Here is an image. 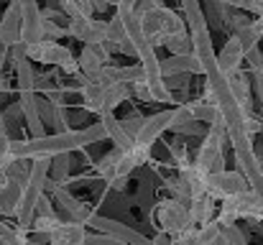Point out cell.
I'll use <instances>...</instances> for the list:
<instances>
[{"instance_id": "obj_35", "label": "cell", "mask_w": 263, "mask_h": 245, "mask_svg": "<svg viewBox=\"0 0 263 245\" xmlns=\"http://www.w3.org/2000/svg\"><path fill=\"white\" fill-rule=\"evenodd\" d=\"M138 80H146L143 77V67L141 64H130V67H118V82H125V84H133Z\"/></svg>"}, {"instance_id": "obj_48", "label": "cell", "mask_w": 263, "mask_h": 245, "mask_svg": "<svg viewBox=\"0 0 263 245\" xmlns=\"http://www.w3.org/2000/svg\"><path fill=\"white\" fill-rule=\"evenodd\" d=\"M199 130H202V123H197V120L184 123V125H179V128H176V133H184V136H197Z\"/></svg>"}, {"instance_id": "obj_44", "label": "cell", "mask_w": 263, "mask_h": 245, "mask_svg": "<svg viewBox=\"0 0 263 245\" xmlns=\"http://www.w3.org/2000/svg\"><path fill=\"white\" fill-rule=\"evenodd\" d=\"M85 130H87L89 143H100V141H105V138H107V133H105V125H102V123H92V125L85 128Z\"/></svg>"}, {"instance_id": "obj_8", "label": "cell", "mask_w": 263, "mask_h": 245, "mask_svg": "<svg viewBox=\"0 0 263 245\" xmlns=\"http://www.w3.org/2000/svg\"><path fill=\"white\" fill-rule=\"evenodd\" d=\"M87 225H92L95 230H100V233H105V235H112V238L123 240L125 245H151V238L141 235V233L133 230L130 225L118 222V220H110V217H102V215H95V212H92Z\"/></svg>"}, {"instance_id": "obj_50", "label": "cell", "mask_w": 263, "mask_h": 245, "mask_svg": "<svg viewBox=\"0 0 263 245\" xmlns=\"http://www.w3.org/2000/svg\"><path fill=\"white\" fill-rule=\"evenodd\" d=\"M133 5H136V0H120L115 8H118V15H128L130 10H133Z\"/></svg>"}, {"instance_id": "obj_24", "label": "cell", "mask_w": 263, "mask_h": 245, "mask_svg": "<svg viewBox=\"0 0 263 245\" xmlns=\"http://www.w3.org/2000/svg\"><path fill=\"white\" fill-rule=\"evenodd\" d=\"M21 192H23V186L10 181V179L0 186V215H15V207L21 202Z\"/></svg>"}, {"instance_id": "obj_49", "label": "cell", "mask_w": 263, "mask_h": 245, "mask_svg": "<svg viewBox=\"0 0 263 245\" xmlns=\"http://www.w3.org/2000/svg\"><path fill=\"white\" fill-rule=\"evenodd\" d=\"M151 245H174V238L172 235H166V233H156L154 238H151Z\"/></svg>"}, {"instance_id": "obj_42", "label": "cell", "mask_w": 263, "mask_h": 245, "mask_svg": "<svg viewBox=\"0 0 263 245\" xmlns=\"http://www.w3.org/2000/svg\"><path fill=\"white\" fill-rule=\"evenodd\" d=\"M123 123V128H125V133L136 141V136H138V130H141V125H143V118L141 115H130V118H125V120H120Z\"/></svg>"}, {"instance_id": "obj_59", "label": "cell", "mask_w": 263, "mask_h": 245, "mask_svg": "<svg viewBox=\"0 0 263 245\" xmlns=\"http://www.w3.org/2000/svg\"><path fill=\"white\" fill-rule=\"evenodd\" d=\"M0 245H5V243H0Z\"/></svg>"}, {"instance_id": "obj_19", "label": "cell", "mask_w": 263, "mask_h": 245, "mask_svg": "<svg viewBox=\"0 0 263 245\" xmlns=\"http://www.w3.org/2000/svg\"><path fill=\"white\" fill-rule=\"evenodd\" d=\"M202 67L197 62L194 54H186V56H169L161 62V77H176V74H199Z\"/></svg>"}, {"instance_id": "obj_40", "label": "cell", "mask_w": 263, "mask_h": 245, "mask_svg": "<svg viewBox=\"0 0 263 245\" xmlns=\"http://www.w3.org/2000/svg\"><path fill=\"white\" fill-rule=\"evenodd\" d=\"M156 8H161V3L159 0H136V5H133V15L136 18H143L146 13H151V10H156Z\"/></svg>"}, {"instance_id": "obj_6", "label": "cell", "mask_w": 263, "mask_h": 245, "mask_svg": "<svg viewBox=\"0 0 263 245\" xmlns=\"http://www.w3.org/2000/svg\"><path fill=\"white\" fill-rule=\"evenodd\" d=\"M207 184V194L212 199H228V197H238L240 192L248 189V181L240 171H217V174H207L204 176Z\"/></svg>"}, {"instance_id": "obj_5", "label": "cell", "mask_w": 263, "mask_h": 245, "mask_svg": "<svg viewBox=\"0 0 263 245\" xmlns=\"http://www.w3.org/2000/svg\"><path fill=\"white\" fill-rule=\"evenodd\" d=\"M189 225V204H184L181 199H164L156 204V228L161 233L174 238Z\"/></svg>"}, {"instance_id": "obj_27", "label": "cell", "mask_w": 263, "mask_h": 245, "mask_svg": "<svg viewBox=\"0 0 263 245\" xmlns=\"http://www.w3.org/2000/svg\"><path fill=\"white\" fill-rule=\"evenodd\" d=\"M49 174L54 176L51 181L46 179V186L51 189V186H62L64 181H67V176H69V154H59V156H51V161H49Z\"/></svg>"}, {"instance_id": "obj_52", "label": "cell", "mask_w": 263, "mask_h": 245, "mask_svg": "<svg viewBox=\"0 0 263 245\" xmlns=\"http://www.w3.org/2000/svg\"><path fill=\"white\" fill-rule=\"evenodd\" d=\"M251 28H253L258 36H263V18H261V15H258L256 21H251Z\"/></svg>"}, {"instance_id": "obj_20", "label": "cell", "mask_w": 263, "mask_h": 245, "mask_svg": "<svg viewBox=\"0 0 263 245\" xmlns=\"http://www.w3.org/2000/svg\"><path fill=\"white\" fill-rule=\"evenodd\" d=\"M105 41H107L110 46H118L120 51H125V54L136 56V49H133V44H130V39H128V28H125V23H123V18H120V15H112V18L107 21Z\"/></svg>"}, {"instance_id": "obj_31", "label": "cell", "mask_w": 263, "mask_h": 245, "mask_svg": "<svg viewBox=\"0 0 263 245\" xmlns=\"http://www.w3.org/2000/svg\"><path fill=\"white\" fill-rule=\"evenodd\" d=\"M95 0H59V5H62V10L69 15V18H74V15H92L95 13V5H92Z\"/></svg>"}, {"instance_id": "obj_30", "label": "cell", "mask_w": 263, "mask_h": 245, "mask_svg": "<svg viewBox=\"0 0 263 245\" xmlns=\"http://www.w3.org/2000/svg\"><path fill=\"white\" fill-rule=\"evenodd\" d=\"M240 215H238V204H235V197H228V199H220V215H217V222L222 228H230V225H238Z\"/></svg>"}, {"instance_id": "obj_58", "label": "cell", "mask_w": 263, "mask_h": 245, "mask_svg": "<svg viewBox=\"0 0 263 245\" xmlns=\"http://www.w3.org/2000/svg\"><path fill=\"white\" fill-rule=\"evenodd\" d=\"M258 15H261V18H263V8H261V13H258Z\"/></svg>"}, {"instance_id": "obj_11", "label": "cell", "mask_w": 263, "mask_h": 245, "mask_svg": "<svg viewBox=\"0 0 263 245\" xmlns=\"http://www.w3.org/2000/svg\"><path fill=\"white\" fill-rule=\"evenodd\" d=\"M172 115H174V110H161V112H156L151 118H143V125H141V130L136 136V143L151 148L159 141V136L172 128Z\"/></svg>"}, {"instance_id": "obj_25", "label": "cell", "mask_w": 263, "mask_h": 245, "mask_svg": "<svg viewBox=\"0 0 263 245\" xmlns=\"http://www.w3.org/2000/svg\"><path fill=\"white\" fill-rule=\"evenodd\" d=\"M189 107H192L194 120H197V123H202V125H217V123H222L220 110H217V105H215V102L199 100V102H192Z\"/></svg>"}, {"instance_id": "obj_7", "label": "cell", "mask_w": 263, "mask_h": 245, "mask_svg": "<svg viewBox=\"0 0 263 245\" xmlns=\"http://www.w3.org/2000/svg\"><path fill=\"white\" fill-rule=\"evenodd\" d=\"M136 166L133 161L125 156V151H118V148H112L110 154H105L100 163H97V174L107 181V184H112V186H123V181L128 179V174L133 171Z\"/></svg>"}, {"instance_id": "obj_57", "label": "cell", "mask_w": 263, "mask_h": 245, "mask_svg": "<svg viewBox=\"0 0 263 245\" xmlns=\"http://www.w3.org/2000/svg\"><path fill=\"white\" fill-rule=\"evenodd\" d=\"M26 245H39V243H33V240H28V243H26Z\"/></svg>"}, {"instance_id": "obj_28", "label": "cell", "mask_w": 263, "mask_h": 245, "mask_svg": "<svg viewBox=\"0 0 263 245\" xmlns=\"http://www.w3.org/2000/svg\"><path fill=\"white\" fill-rule=\"evenodd\" d=\"M102 95H105V107H107V110H115L118 105H123V102L133 95V89H130V84H125V82H115V84H110V87H102Z\"/></svg>"}, {"instance_id": "obj_39", "label": "cell", "mask_w": 263, "mask_h": 245, "mask_svg": "<svg viewBox=\"0 0 263 245\" xmlns=\"http://www.w3.org/2000/svg\"><path fill=\"white\" fill-rule=\"evenodd\" d=\"M62 36H67V28H62L54 18H44V39L46 41H57Z\"/></svg>"}, {"instance_id": "obj_41", "label": "cell", "mask_w": 263, "mask_h": 245, "mask_svg": "<svg viewBox=\"0 0 263 245\" xmlns=\"http://www.w3.org/2000/svg\"><path fill=\"white\" fill-rule=\"evenodd\" d=\"M174 245H199V240H197V228L189 225L186 230H181L179 235H174Z\"/></svg>"}, {"instance_id": "obj_53", "label": "cell", "mask_w": 263, "mask_h": 245, "mask_svg": "<svg viewBox=\"0 0 263 245\" xmlns=\"http://www.w3.org/2000/svg\"><path fill=\"white\" fill-rule=\"evenodd\" d=\"M0 136H8V123H5V115L0 110Z\"/></svg>"}, {"instance_id": "obj_43", "label": "cell", "mask_w": 263, "mask_h": 245, "mask_svg": "<svg viewBox=\"0 0 263 245\" xmlns=\"http://www.w3.org/2000/svg\"><path fill=\"white\" fill-rule=\"evenodd\" d=\"M85 245H125V243L118 240V238H112V235L100 233V235H87V238H85Z\"/></svg>"}, {"instance_id": "obj_3", "label": "cell", "mask_w": 263, "mask_h": 245, "mask_svg": "<svg viewBox=\"0 0 263 245\" xmlns=\"http://www.w3.org/2000/svg\"><path fill=\"white\" fill-rule=\"evenodd\" d=\"M26 56H28V62L57 64V67H62L67 74H77V72H80L74 54H72L67 46L57 44V41H46V39H44V41L28 44V46H26Z\"/></svg>"}, {"instance_id": "obj_10", "label": "cell", "mask_w": 263, "mask_h": 245, "mask_svg": "<svg viewBox=\"0 0 263 245\" xmlns=\"http://www.w3.org/2000/svg\"><path fill=\"white\" fill-rule=\"evenodd\" d=\"M105 31H107V23L95 21L92 15H74V18H69V26H67V36L85 41V44H102Z\"/></svg>"}, {"instance_id": "obj_22", "label": "cell", "mask_w": 263, "mask_h": 245, "mask_svg": "<svg viewBox=\"0 0 263 245\" xmlns=\"http://www.w3.org/2000/svg\"><path fill=\"white\" fill-rule=\"evenodd\" d=\"M82 100H85V110L87 112H97V115H102V112H107V107H105V95H102V87L100 84H95V82H87L82 77Z\"/></svg>"}, {"instance_id": "obj_37", "label": "cell", "mask_w": 263, "mask_h": 245, "mask_svg": "<svg viewBox=\"0 0 263 245\" xmlns=\"http://www.w3.org/2000/svg\"><path fill=\"white\" fill-rule=\"evenodd\" d=\"M125 156L133 161V166H143V163L148 161V156H151V148H148V146H141V143H133V146L125 151Z\"/></svg>"}, {"instance_id": "obj_51", "label": "cell", "mask_w": 263, "mask_h": 245, "mask_svg": "<svg viewBox=\"0 0 263 245\" xmlns=\"http://www.w3.org/2000/svg\"><path fill=\"white\" fill-rule=\"evenodd\" d=\"M210 245H230V238H228L225 228H222V233H220V235H217V238H215V240H212Z\"/></svg>"}, {"instance_id": "obj_32", "label": "cell", "mask_w": 263, "mask_h": 245, "mask_svg": "<svg viewBox=\"0 0 263 245\" xmlns=\"http://www.w3.org/2000/svg\"><path fill=\"white\" fill-rule=\"evenodd\" d=\"M0 243H5V245H26L28 243V238H26V233H23V230H18V228H13V225H8V222H0Z\"/></svg>"}, {"instance_id": "obj_45", "label": "cell", "mask_w": 263, "mask_h": 245, "mask_svg": "<svg viewBox=\"0 0 263 245\" xmlns=\"http://www.w3.org/2000/svg\"><path fill=\"white\" fill-rule=\"evenodd\" d=\"M225 233H228V238H230V245H248V243H246V233H243L238 225L225 228Z\"/></svg>"}, {"instance_id": "obj_55", "label": "cell", "mask_w": 263, "mask_h": 245, "mask_svg": "<svg viewBox=\"0 0 263 245\" xmlns=\"http://www.w3.org/2000/svg\"><path fill=\"white\" fill-rule=\"evenodd\" d=\"M3 89H5V82L0 80V92H3Z\"/></svg>"}, {"instance_id": "obj_34", "label": "cell", "mask_w": 263, "mask_h": 245, "mask_svg": "<svg viewBox=\"0 0 263 245\" xmlns=\"http://www.w3.org/2000/svg\"><path fill=\"white\" fill-rule=\"evenodd\" d=\"M10 161H13V156H10V136H0V186L8 181L5 168H8Z\"/></svg>"}, {"instance_id": "obj_17", "label": "cell", "mask_w": 263, "mask_h": 245, "mask_svg": "<svg viewBox=\"0 0 263 245\" xmlns=\"http://www.w3.org/2000/svg\"><path fill=\"white\" fill-rule=\"evenodd\" d=\"M87 230L80 222H59L57 230L49 233V245H85Z\"/></svg>"}, {"instance_id": "obj_26", "label": "cell", "mask_w": 263, "mask_h": 245, "mask_svg": "<svg viewBox=\"0 0 263 245\" xmlns=\"http://www.w3.org/2000/svg\"><path fill=\"white\" fill-rule=\"evenodd\" d=\"M228 87L235 95V100L251 110V82H248V77L243 72H233V74H228Z\"/></svg>"}, {"instance_id": "obj_46", "label": "cell", "mask_w": 263, "mask_h": 245, "mask_svg": "<svg viewBox=\"0 0 263 245\" xmlns=\"http://www.w3.org/2000/svg\"><path fill=\"white\" fill-rule=\"evenodd\" d=\"M36 212H39L41 217H54V215H57V212L51 210V202H49L44 194H41V199H39V204H36Z\"/></svg>"}, {"instance_id": "obj_1", "label": "cell", "mask_w": 263, "mask_h": 245, "mask_svg": "<svg viewBox=\"0 0 263 245\" xmlns=\"http://www.w3.org/2000/svg\"><path fill=\"white\" fill-rule=\"evenodd\" d=\"M82 146H89L87 130H64L57 136H41L31 141H10L13 159H51L59 154H72Z\"/></svg>"}, {"instance_id": "obj_9", "label": "cell", "mask_w": 263, "mask_h": 245, "mask_svg": "<svg viewBox=\"0 0 263 245\" xmlns=\"http://www.w3.org/2000/svg\"><path fill=\"white\" fill-rule=\"evenodd\" d=\"M174 192H176V199H181L184 204H189V202H194V199L204 197V194H207L204 174H202L194 163L181 166V174H179V179H176Z\"/></svg>"}, {"instance_id": "obj_29", "label": "cell", "mask_w": 263, "mask_h": 245, "mask_svg": "<svg viewBox=\"0 0 263 245\" xmlns=\"http://www.w3.org/2000/svg\"><path fill=\"white\" fill-rule=\"evenodd\" d=\"M164 46L172 51V56H186V54H192V36L186 31L172 33V36H166Z\"/></svg>"}, {"instance_id": "obj_12", "label": "cell", "mask_w": 263, "mask_h": 245, "mask_svg": "<svg viewBox=\"0 0 263 245\" xmlns=\"http://www.w3.org/2000/svg\"><path fill=\"white\" fill-rule=\"evenodd\" d=\"M110 44L107 41H102V44H85V51L80 54V59H77V67H80V72L85 74V77H92V74H97L105 64H107V59H110Z\"/></svg>"}, {"instance_id": "obj_36", "label": "cell", "mask_w": 263, "mask_h": 245, "mask_svg": "<svg viewBox=\"0 0 263 245\" xmlns=\"http://www.w3.org/2000/svg\"><path fill=\"white\" fill-rule=\"evenodd\" d=\"M62 220L54 215V217H41V215H36L33 217V222H31V230H36V233H51V230H57V225H59Z\"/></svg>"}, {"instance_id": "obj_4", "label": "cell", "mask_w": 263, "mask_h": 245, "mask_svg": "<svg viewBox=\"0 0 263 245\" xmlns=\"http://www.w3.org/2000/svg\"><path fill=\"white\" fill-rule=\"evenodd\" d=\"M225 125L217 123V125H210V133L204 136L202 146H199V154H197V161L194 166L207 176V174H217L222 171V138H225Z\"/></svg>"}, {"instance_id": "obj_16", "label": "cell", "mask_w": 263, "mask_h": 245, "mask_svg": "<svg viewBox=\"0 0 263 245\" xmlns=\"http://www.w3.org/2000/svg\"><path fill=\"white\" fill-rule=\"evenodd\" d=\"M243 59H246V54H243L240 39H238V36H230V39L225 41L220 56H217V67H220V72L228 77V74H233V72H240V62H243Z\"/></svg>"}, {"instance_id": "obj_38", "label": "cell", "mask_w": 263, "mask_h": 245, "mask_svg": "<svg viewBox=\"0 0 263 245\" xmlns=\"http://www.w3.org/2000/svg\"><path fill=\"white\" fill-rule=\"evenodd\" d=\"M192 120H194L192 107H189V105H179V107H174V115H172V128H169V130H176L179 125L192 123Z\"/></svg>"}, {"instance_id": "obj_56", "label": "cell", "mask_w": 263, "mask_h": 245, "mask_svg": "<svg viewBox=\"0 0 263 245\" xmlns=\"http://www.w3.org/2000/svg\"><path fill=\"white\" fill-rule=\"evenodd\" d=\"M261 133H263V112H261Z\"/></svg>"}, {"instance_id": "obj_15", "label": "cell", "mask_w": 263, "mask_h": 245, "mask_svg": "<svg viewBox=\"0 0 263 245\" xmlns=\"http://www.w3.org/2000/svg\"><path fill=\"white\" fill-rule=\"evenodd\" d=\"M51 192H54V197H57V202L64 207V212L69 215V220L72 222H80V225H87L89 217H92V210H89L85 202H80L74 194H69L64 186H51Z\"/></svg>"}, {"instance_id": "obj_18", "label": "cell", "mask_w": 263, "mask_h": 245, "mask_svg": "<svg viewBox=\"0 0 263 245\" xmlns=\"http://www.w3.org/2000/svg\"><path fill=\"white\" fill-rule=\"evenodd\" d=\"M100 123L105 125V133H107V138L115 143V148H118V151H128V148L136 143V141H133V138L125 133L123 123L115 118V112H112V110L102 112V115H100Z\"/></svg>"}, {"instance_id": "obj_21", "label": "cell", "mask_w": 263, "mask_h": 245, "mask_svg": "<svg viewBox=\"0 0 263 245\" xmlns=\"http://www.w3.org/2000/svg\"><path fill=\"white\" fill-rule=\"evenodd\" d=\"M235 204H238V215L246 217V220H263V202L258 199V194H253L251 189L240 192L235 197Z\"/></svg>"}, {"instance_id": "obj_60", "label": "cell", "mask_w": 263, "mask_h": 245, "mask_svg": "<svg viewBox=\"0 0 263 245\" xmlns=\"http://www.w3.org/2000/svg\"><path fill=\"white\" fill-rule=\"evenodd\" d=\"M261 56H263V54H261Z\"/></svg>"}, {"instance_id": "obj_47", "label": "cell", "mask_w": 263, "mask_h": 245, "mask_svg": "<svg viewBox=\"0 0 263 245\" xmlns=\"http://www.w3.org/2000/svg\"><path fill=\"white\" fill-rule=\"evenodd\" d=\"M253 89L261 100V112H263V69H253Z\"/></svg>"}, {"instance_id": "obj_14", "label": "cell", "mask_w": 263, "mask_h": 245, "mask_svg": "<svg viewBox=\"0 0 263 245\" xmlns=\"http://www.w3.org/2000/svg\"><path fill=\"white\" fill-rule=\"evenodd\" d=\"M21 28H23V18H21V8L18 3L13 0L5 13H3V21H0V44L3 46H15L21 44Z\"/></svg>"}, {"instance_id": "obj_54", "label": "cell", "mask_w": 263, "mask_h": 245, "mask_svg": "<svg viewBox=\"0 0 263 245\" xmlns=\"http://www.w3.org/2000/svg\"><path fill=\"white\" fill-rule=\"evenodd\" d=\"M102 3H105V5H107V8H110V5H118V3H120V0H102Z\"/></svg>"}, {"instance_id": "obj_33", "label": "cell", "mask_w": 263, "mask_h": 245, "mask_svg": "<svg viewBox=\"0 0 263 245\" xmlns=\"http://www.w3.org/2000/svg\"><path fill=\"white\" fill-rule=\"evenodd\" d=\"M220 233H222V225L217 220H210V222L197 228V240H199V245H210Z\"/></svg>"}, {"instance_id": "obj_23", "label": "cell", "mask_w": 263, "mask_h": 245, "mask_svg": "<svg viewBox=\"0 0 263 245\" xmlns=\"http://www.w3.org/2000/svg\"><path fill=\"white\" fill-rule=\"evenodd\" d=\"M212 212H215V199H212L210 194H204V197L189 202V222H192L194 228L210 222V220H212Z\"/></svg>"}, {"instance_id": "obj_13", "label": "cell", "mask_w": 263, "mask_h": 245, "mask_svg": "<svg viewBox=\"0 0 263 245\" xmlns=\"http://www.w3.org/2000/svg\"><path fill=\"white\" fill-rule=\"evenodd\" d=\"M44 189L39 186H31V184H23V192H21V202L15 207V217H18V230H31V222L36 217V204L41 199Z\"/></svg>"}, {"instance_id": "obj_2", "label": "cell", "mask_w": 263, "mask_h": 245, "mask_svg": "<svg viewBox=\"0 0 263 245\" xmlns=\"http://www.w3.org/2000/svg\"><path fill=\"white\" fill-rule=\"evenodd\" d=\"M138 21H141V31H143V36L148 39L151 46L164 44L166 36L184 31V21L176 15L174 10H169V8H164V5L156 8V10H151V13H146V15L138 18Z\"/></svg>"}]
</instances>
